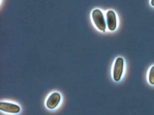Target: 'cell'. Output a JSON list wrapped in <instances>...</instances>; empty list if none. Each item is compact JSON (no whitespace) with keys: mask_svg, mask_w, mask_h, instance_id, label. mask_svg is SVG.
Here are the masks:
<instances>
[{"mask_svg":"<svg viewBox=\"0 0 154 115\" xmlns=\"http://www.w3.org/2000/svg\"><path fill=\"white\" fill-rule=\"evenodd\" d=\"M92 18L95 25L97 28L105 31L106 28V23L102 12L99 9H95L92 11Z\"/></svg>","mask_w":154,"mask_h":115,"instance_id":"1","label":"cell"},{"mask_svg":"<svg viewBox=\"0 0 154 115\" xmlns=\"http://www.w3.org/2000/svg\"><path fill=\"white\" fill-rule=\"evenodd\" d=\"M124 61L122 58H117L115 61L113 68V78L115 81H119L122 76L123 69Z\"/></svg>","mask_w":154,"mask_h":115,"instance_id":"2","label":"cell"},{"mask_svg":"<svg viewBox=\"0 0 154 115\" xmlns=\"http://www.w3.org/2000/svg\"><path fill=\"white\" fill-rule=\"evenodd\" d=\"M0 109L3 111L11 113H17L20 111V107L17 105L5 102H0Z\"/></svg>","mask_w":154,"mask_h":115,"instance_id":"3","label":"cell"},{"mask_svg":"<svg viewBox=\"0 0 154 115\" xmlns=\"http://www.w3.org/2000/svg\"><path fill=\"white\" fill-rule=\"evenodd\" d=\"M106 25L108 29L111 31L114 30L116 28V16L112 10H108L106 13Z\"/></svg>","mask_w":154,"mask_h":115,"instance_id":"4","label":"cell"},{"mask_svg":"<svg viewBox=\"0 0 154 115\" xmlns=\"http://www.w3.org/2000/svg\"><path fill=\"white\" fill-rule=\"evenodd\" d=\"M60 95L57 92L52 93L46 101V106L50 109L54 108L57 106L60 101Z\"/></svg>","mask_w":154,"mask_h":115,"instance_id":"5","label":"cell"},{"mask_svg":"<svg viewBox=\"0 0 154 115\" xmlns=\"http://www.w3.org/2000/svg\"><path fill=\"white\" fill-rule=\"evenodd\" d=\"M149 81L150 84H154V66L150 68L149 74Z\"/></svg>","mask_w":154,"mask_h":115,"instance_id":"6","label":"cell"},{"mask_svg":"<svg viewBox=\"0 0 154 115\" xmlns=\"http://www.w3.org/2000/svg\"><path fill=\"white\" fill-rule=\"evenodd\" d=\"M150 3H151V4H152V5H153V6H154V0H152V1H151V2H150Z\"/></svg>","mask_w":154,"mask_h":115,"instance_id":"7","label":"cell"}]
</instances>
